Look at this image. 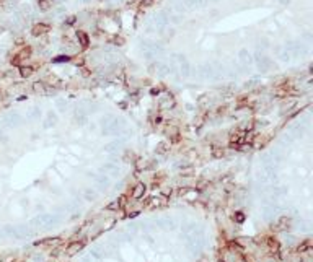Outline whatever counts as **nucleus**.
<instances>
[{"label": "nucleus", "instance_id": "1", "mask_svg": "<svg viewBox=\"0 0 313 262\" xmlns=\"http://www.w3.org/2000/svg\"><path fill=\"white\" fill-rule=\"evenodd\" d=\"M47 31H49V26L44 25V23H39V25H34V26H33L31 33H33V36H41V34H44V33H47Z\"/></svg>", "mask_w": 313, "mask_h": 262}, {"label": "nucleus", "instance_id": "2", "mask_svg": "<svg viewBox=\"0 0 313 262\" xmlns=\"http://www.w3.org/2000/svg\"><path fill=\"white\" fill-rule=\"evenodd\" d=\"M144 192H145V186H144V184H139V186H135L132 195H134V199H139V197L144 195Z\"/></svg>", "mask_w": 313, "mask_h": 262}, {"label": "nucleus", "instance_id": "3", "mask_svg": "<svg viewBox=\"0 0 313 262\" xmlns=\"http://www.w3.org/2000/svg\"><path fill=\"white\" fill-rule=\"evenodd\" d=\"M77 38L80 39V42H82L83 47H88V36L83 33V31H77Z\"/></svg>", "mask_w": 313, "mask_h": 262}, {"label": "nucleus", "instance_id": "4", "mask_svg": "<svg viewBox=\"0 0 313 262\" xmlns=\"http://www.w3.org/2000/svg\"><path fill=\"white\" fill-rule=\"evenodd\" d=\"M38 5H39V8L44 10V11L51 8V2H49V0H38Z\"/></svg>", "mask_w": 313, "mask_h": 262}, {"label": "nucleus", "instance_id": "5", "mask_svg": "<svg viewBox=\"0 0 313 262\" xmlns=\"http://www.w3.org/2000/svg\"><path fill=\"white\" fill-rule=\"evenodd\" d=\"M210 151H212V155L217 156V158H219V156H223V150H222V148H219V147H212Z\"/></svg>", "mask_w": 313, "mask_h": 262}, {"label": "nucleus", "instance_id": "6", "mask_svg": "<svg viewBox=\"0 0 313 262\" xmlns=\"http://www.w3.org/2000/svg\"><path fill=\"white\" fill-rule=\"evenodd\" d=\"M33 73V67H21V76H30Z\"/></svg>", "mask_w": 313, "mask_h": 262}]
</instances>
